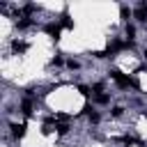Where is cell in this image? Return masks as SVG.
Instances as JSON below:
<instances>
[{
  "label": "cell",
  "instance_id": "cell-1",
  "mask_svg": "<svg viewBox=\"0 0 147 147\" xmlns=\"http://www.w3.org/2000/svg\"><path fill=\"white\" fill-rule=\"evenodd\" d=\"M108 74H110V78H113L119 87H133V90H138V87H140L136 78H129V76H124V74H122V71H117V69H110Z\"/></svg>",
  "mask_w": 147,
  "mask_h": 147
},
{
  "label": "cell",
  "instance_id": "cell-2",
  "mask_svg": "<svg viewBox=\"0 0 147 147\" xmlns=\"http://www.w3.org/2000/svg\"><path fill=\"white\" fill-rule=\"evenodd\" d=\"M133 16H136V18L140 21V23H145V21H147V2H140V5L136 7Z\"/></svg>",
  "mask_w": 147,
  "mask_h": 147
},
{
  "label": "cell",
  "instance_id": "cell-3",
  "mask_svg": "<svg viewBox=\"0 0 147 147\" xmlns=\"http://www.w3.org/2000/svg\"><path fill=\"white\" fill-rule=\"evenodd\" d=\"M46 32L51 34V39H53V41H57V39H60V25H57V23H48V25H46Z\"/></svg>",
  "mask_w": 147,
  "mask_h": 147
},
{
  "label": "cell",
  "instance_id": "cell-4",
  "mask_svg": "<svg viewBox=\"0 0 147 147\" xmlns=\"http://www.w3.org/2000/svg\"><path fill=\"white\" fill-rule=\"evenodd\" d=\"M11 48H14V53H25V51H28V44H25V41L14 39V41H11Z\"/></svg>",
  "mask_w": 147,
  "mask_h": 147
},
{
  "label": "cell",
  "instance_id": "cell-5",
  "mask_svg": "<svg viewBox=\"0 0 147 147\" xmlns=\"http://www.w3.org/2000/svg\"><path fill=\"white\" fill-rule=\"evenodd\" d=\"M11 133H14V138H23L25 136V124H11Z\"/></svg>",
  "mask_w": 147,
  "mask_h": 147
},
{
  "label": "cell",
  "instance_id": "cell-6",
  "mask_svg": "<svg viewBox=\"0 0 147 147\" xmlns=\"http://www.w3.org/2000/svg\"><path fill=\"white\" fill-rule=\"evenodd\" d=\"M60 28H74V21L69 18V14H64V16H62V21H60Z\"/></svg>",
  "mask_w": 147,
  "mask_h": 147
},
{
  "label": "cell",
  "instance_id": "cell-7",
  "mask_svg": "<svg viewBox=\"0 0 147 147\" xmlns=\"http://www.w3.org/2000/svg\"><path fill=\"white\" fill-rule=\"evenodd\" d=\"M21 108H23L25 115H32V101H30V99H25V101L21 103Z\"/></svg>",
  "mask_w": 147,
  "mask_h": 147
},
{
  "label": "cell",
  "instance_id": "cell-8",
  "mask_svg": "<svg viewBox=\"0 0 147 147\" xmlns=\"http://www.w3.org/2000/svg\"><path fill=\"white\" fill-rule=\"evenodd\" d=\"M119 16H122L124 21H129V16H131V9H129L126 5H122V7H119Z\"/></svg>",
  "mask_w": 147,
  "mask_h": 147
},
{
  "label": "cell",
  "instance_id": "cell-9",
  "mask_svg": "<svg viewBox=\"0 0 147 147\" xmlns=\"http://www.w3.org/2000/svg\"><path fill=\"white\" fill-rule=\"evenodd\" d=\"M16 25H18V30H25V28H30V25H32V21H30V18H21Z\"/></svg>",
  "mask_w": 147,
  "mask_h": 147
},
{
  "label": "cell",
  "instance_id": "cell-10",
  "mask_svg": "<svg viewBox=\"0 0 147 147\" xmlns=\"http://www.w3.org/2000/svg\"><path fill=\"white\" fill-rule=\"evenodd\" d=\"M133 37H136V28L126 25V41H133Z\"/></svg>",
  "mask_w": 147,
  "mask_h": 147
},
{
  "label": "cell",
  "instance_id": "cell-11",
  "mask_svg": "<svg viewBox=\"0 0 147 147\" xmlns=\"http://www.w3.org/2000/svg\"><path fill=\"white\" fill-rule=\"evenodd\" d=\"M78 92H80L83 96H90V94H92V90H90L87 85H78Z\"/></svg>",
  "mask_w": 147,
  "mask_h": 147
},
{
  "label": "cell",
  "instance_id": "cell-12",
  "mask_svg": "<svg viewBox=\"0 0 147 147\" xmlns=\"http://www.w3.org/2000/svg\"><path fill=\"white\" fill-rule=\"evenodd\" d=\"M96 101H99V103H108L110 96H108V94H96Z\"/></svg>",
  "mask_w": 147,
  "mask_h": 147
},
{
  "label": "cell",
  "instance_id": "cell-13",
  "mask_svg": "<svg viewBox=\"0 0 147 147\" xmlns=\"http://www.w3.org/2000/svg\"><path fill=\"white\" fill-rule=\"evenodd\" d=\"M55 129H57V133H67L69 131V124H55Z\"/></svg>",
  "mask_w": 147,
  "mask_h": 147
},
{
  "label": "cell",
  "instance_id": "cell-14",
  "mask_svg": "<svg viewBox=\"0 0 147 147\" xmlns=\"http://www.w3.org/2000/svg\"><path fill=\"white\" fill-rule=\"evenodd\" d=\"M67 67H69V69H78V67H80V64H78V62H76V60H69V62H67Z\"/></svg>",
  "mask_w": 147,
  "mask_h": 147
},
{
  "label": "cell",
  "instance_id": "cell-15",
  "mask_svg": "<svg viewBox=\"0 0 147 147\" xmlns=\"http://www.w3.org/2000/svg\"><path fill=\"white\" fill-rule=\"evenodd\" d=\"M99 119H101V117H99V113H92V115H90V122H92V124H96Z\"/></svg>",
  "mask_w": 147,
  "mask_h": 147
},
{
  "label": "cell",
  "instance_id": "cell-16",
  "mask_svg": "<svg viewBox=\"0 0 147 147\" xmlns=\"http://www.w3.org/2000/svg\"><path fill=\"white\" fill-rule=\"evenodd\" d=\"M122 113H124V108H122V106H117V108H115V110H113V115H115V117H119V115H122Z\"/></svg>",
  "mask_w": 147,
  "mask_h": 147
},
{
  "label": "cell",
  "instance_id": "cell-17",
  "mask_svg": "<svg viewBox=\"0 0 147 147\" xmlns=\"http://www.w3.org/2000/svg\"><path fill=\"white\" fill-rule=\"evenodd\" d=\"M53 64H55V67H60V64H62V57H60V55H55V57H53Z\"/></svg>",
  "mask_w": 147,
  "mask_h": 147
},
{
  "label": "cell",
  "instance_id": "cell-18",
  "mask_svg": "<svg viewBox=\"0 0 147 147\" xmlns=\"http://www.w3.org/2000/svg\"><path fill=\"white\" fill-rule=\"evenodd\" d=\"M92 90H94V92H101V90H103V85H101V83H96V85H92Z\"/></svg>",
  "mask_w": 147,
  "mask_h": 147
}]
</instances>
